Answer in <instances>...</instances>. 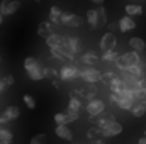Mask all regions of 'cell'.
<instances>
[{
    "label": "cell",
    "instance_id": "6da1fadb",
    "mask_svg": "<svg viewBox=\"0 0 146 144\" xmlns=\"http://www.w3.org/2000/svg\"><path fill=\"white\" fill-rule=\"evenodd\" d=\"M87 22H88L90 29H99V27H102L104 24H107L106 9H104V7H99V9H90V10H87Z\"/></svg>",
    "mask_w": 146,
    "mask_h": 144
},
{
    "label": "cell",
    "instance_id": "7a4b0ae2",
    "mask_svg": "<svg viewBox=\"0 0 146 144\" xmlns=\"http://www.w3.org/2000/svg\"><path fill=\"white\" fill-rule=\"evenodd\" d=\"M115 66L122 71L129 66H134V65H139L141 63V56L138 51H129V53H124V54H119V58L114 61Z\"/></svg>",
    "mask_w": 146,
    "mask_h": 144
},
{
    "label": "cell",
    "instance_id": "3957f363",
    "mask_svg": "<svg viewBox=\"0 0 146 144\" xmlns=\"http://www.w3.org/2000/svg\"><path fill=\"white\" fill-rule=\"evenodd\" d=\"M24 68H26L27 76H29L31 80H34V81H39V80L44 78L42 66L39 65V61H37L36 58H33V56H29V58L24 59Z\"/></svg>",
    "mask_w": 146,
    "mask_h": 144
},
{
    "label": "cell",
    "instance_id": "277c9868",
    "mask_svg": "<svg viewBox=\"0 0 146 144\" xmlns=\"http://www.w3.org/2000/svg\"><path fill=\"white\" fill-rule=\"evenodd\" d=\"M66 54H70L73 59H75V54L76 53H80V49H82V42H80V39H76V37H63V41H61V46H60Z\"/></svg>",
    "mask_w": 146,
    "mask_h": 144
},
{
    "label": "cell",
    "instance_id": "5b68a950",
    "mask_svg": "<svg viewBox=\"0 0 146 144\" xmlns=\"http://www.w3.org/2000/svg\"><path fill=\"white\" fill-rule=\"evenodd\" d=\"M85 110H87V114H88L90 117H99V115L104 114V110H106V102L100 100V98H92V100H88Z\"/></svg>",
    "mask_w": 146,
    "mask_h": 144
},
{
    "label": "cell",
    "instance_id": "8992f818",
    "mask_svg": "<svg viewBox=\"0 0 146 144\" xmlns=\"http://www.w3.org/2000/svg\"><path fill=\"white\" fill-rule=\"evenodd\" d=\"M80 78L87 83H97V81L102 80V73L94 66H88L85 70H80Z\"/></svg>",
    "mask_w": 146,
    "mask_h": 144
},
{
    "label": "cell",
    "instance_id": "52a82bcc",
    "mask_svg": "<svg viewBox=\"0 0 146 144\" xmlns=\"http://www.w3.org/2000/svg\"><path fill=\"white\" fill-rule=\"evenodd\" d=\"M19 7H21L19 0H2L0 12H2V15H12V14H15L19 10Z\"/></svg>",
    "mask_w": 146,
    "mask_h": 144
},
{
    "label": "cell",
    "instance_id": "ba28073f",
    "mask_svg": "<svg viewBox=\"0 0 146 144\" xmlns=\"http://www.w3.org/2000/svg\"><path fill=\"white\" fill-rule=\"evenodd\" d=\"M60 80H63V81H66V80H75V78H78L80 76V70L75 66V65H66V66H63L61 70H60Z\"/></svg>",
    "mask_w": 146,
    "mask_h": 144
},
{
    "label": "cell",
    "instance_id": "9c48e42d",
    "mask_svg": "<svg viewBox=\"0 0 146 144\" xmlns=\"http://www.w3.org/2000/svg\"><path fill=\"white\" fill-rule=\"evenodd\" d=\"M82 22L83 20L76 14H70V12H63L61 14V24H65L66 27H80Z\"/></svg>",
    "mask_w": 146,
    "mask_h": 144
},
{
    "label": "cell",
    "instance_id": "30bf717a",
    "mask_svg": "<svg viewBox=\"0 0 146 144\" xmlns=\"http://www.w3.org/2000/svg\"><path fill=\"white\" fill-rule=\"evenodd\" d=\"M115 44H117V39L114 36V32H106L102 39H100V49H102V53L104 51H109V49H115Z\"/></svg>",
    "mask_w": 146,
    "mask_h": 144
},
{
    "label": "cell",
    "instance_id": "8fae6325",
    "mask_svg": "<svg viewBox=\"0 0 146 144\" xmlns=\"http://www.w3.org/2000/svg\"><path fill=\"white\" fill-rule=\"evenodd\" d=\"M117 27H119L121 32H129V31L136 29L134 17H131V15H124V17H121V20L117 22Z\"/></svg>",
    "mask_w": 146,
    "mask_h": 144
},
{
    "label": "cell",
    "instance_id": "7c38bea8",
    "mask_svg": "<svg viewBox=\"0 0 146 144\" xmlns=\"http://www.w3.org/2000/svg\"><path fill=\"white\" fill-rule=\"evenodd\" d=\"M121 132H122V126H121L119 122H112L110 126H107V127H104V129H102L100 136H102L104 139H107V137H114V136H119Z\"/></svg>",
    "mask_w": 146,
    "mask_h": 144
},
{
    "label": "cell",
    "instance_id": "4fadbf2b",
    "mask_svg": "<svg viewBox=\"0 0 146 144\" xmlns=\"http://www.w3.org/2000/svg\"><path fill=\"white\" fill-rule=\"evenodd\" d=\"M54 134L63 139V141H72L73 139V132L72 129L66 126V124H56V129H54Z\"/></svg>",
    "mask_w": 146,
    "mask_h": 144
},
{
    "label": "cell",
    "instance_id": "5bb4252c",
    "mask_svg": "<svg viewBox=\"0 0 146 144\" xmlns=\"http://www.w3.org/2000/svg\"><path fill=\"white\" fill-rule=\"evenodd\" d=\"M37 34L41 37H46L49 36V34H53V24L49 22V20H44V22H41L39 26H37Z\"/></svg>",
    "mask_w": 146,
    "mask_h": 144
},
{
    "label": "cell",
    "instance_id": "9a60e30c",
    "mask_svg": "<svg viewBox=\"0 0 146 144\" xmlns=\"http://www.w3.org/2000/svg\"><path fill=\"white\" fill-rule=\"evenodd\" d=\"M109 88H110V92L119 93V92H122V90L126 88V83H124V80H122V78L115 76V78H114V80L109 83Z\"/></svg>",
    "mask_w": 146,
    "mask_h": 144
},
{
    "label": "cell",
    "instance_id": "2e32d148",
    "mask_svg": "<svg viewBox=\"0 0 146 144\" xmlns=\"http://www.w3.org/2000/svg\"><path fill=\"white\" fill-rule=\"evenodd\" d=\"M129 46L133 48V51H138V53H143L146 49V42L141 37H131L129 39Z\"/></svg>",
    "mask_w": 146,
    "mask_h": 144
},
{
    "label": "cell",
    "instance_id": "e0dca14e",
    "mask_svg": "<svg viewBox=\"0 0 146 144\" xmlns=\"http://www.w3.org/2000/svg\"><path fill=\"white\" fill-rule=\"evenodd\" d=\"M122 71H126L127 75H131V76H134V78H143V75H145L143 63L134 65V66H129V68H126V70H122Z\"/></svg>",
    "mask_w": 146,
    "mask_h": 144
},
{
    "label": "cell",
    "instance_id": "ac0fdd59",
    "mask_svg": "<svg viewBox=\"0 0 146 144\" xmlns=\"http://www.w3.org/2000/svg\"><path fill=\"white\" fill-rule=\"evenodd\" d=\"M126 15H131V17H136V15H141L143 14V5L139 3H129L126 5Z\"/></svg>",
    "mask_w": 146,
    "mask_h": 144
},
{
    "label": "cell",
    "instance_id": "d6986e66",
    "mask_svg": "<svg viewBox=\"0 0 146 144\" xmlns=\"http://www.w3.org/2000/svg\"><path fill=\"white\" fill-rule=\"evenodd\" d=\"M61 14H63V10H61L60 7L53 5L51 10H49V22H51V24H60V22H61Z\"/></svg>",
    "mask_w": 146,
    "mask_h": 144
},
{
    "label": "cell",
    "instance_id": "ffe728a7",
    "mask_svg": "<svg viewBox=\"0 0 146 144\" xmlns=\"http://www.w3.org/2000/svg\"><path fill=\"white\" fill-rule=\"evenodd\" d=\"M9 122L10 120H15V119H19V115H21V110H19V107H15V105H12V107H7L5 108V112L2 114Z\"/></svg>",
    "mask_w": 146,
    "mask_h": 144
},
{
    "label": "cell",
    "instance_id": "44dd1931",
    "mask_svg": "<svg viewBox=\"0 0 146 144\" xmlns=\"http://www.w3.org/2000/svg\"><path fill=\"white\" fill-rule=\"evenodd\" d=\"M51 49V54H53V58H56V59H60V61H73V58L70 54H66L61 48H49Z\"/></svg>",
    "mask_w": 146,
    "mask_h": 144
},
{
    "label": "cell",
    "instance_id": "7402d4cb",
    "mask_svg": "<svg viewBox=\"0 0 146 144\" xmlns=\"http://www.w3.org/2000/svg\"><path fill=\"white\" fill-rule=\"evenodd\" d=\"M80 61L82 63H85L87 66H94L97 61H99V56L95 54V53H85V54H82V58H80Z\"/></svg>",
    "mask_w": 146,
    "mask_h": 144
},
{
    "label": "cell",
    "instance_id": "603a6c76",
    "mask_svg": "<svg viewBox=\"0 0 146 144\" xmlns=\"http://www.w3.org/2000/svg\"><path fill=\"white\" fill-rule=\"evenodd\" d=\"M61 41H63V36H58V34H49V36L46 37L48 48H60Z\"/></svg>",
    "mask_w": 146,
    "mask_h": 144
},
{
    "label": "cell",
    "instance_id": "cb8c5ba5",
    "mask_svg": "<svg viewBox=\"0 0 146 144\" xmlns=\"http://www.w3.org/2000/svg\"><path fill=\"white\" fill-rule=\"evenodd\" d=\"M112 122H115V119H114V115H110V114H107V115H102L99 120H97V127L102 131L104 127H107V126H110Z\"/></svg>",
    "mask_w": 146,
    "mask_h": 144
},
{
    "label": "cell",
    "instance_id": "d4e9b609",
    "mask_svg": "<svg viewBox=\"0 0 146 144\" xmlns=\"http://www.w3.org/2000/svg\"><path fill=\"white\" fill-rule=\"evenodd\" d=\"M129 112H131L134 117H143V115L146 114V108L143 107V104H141V102H134V104H133V107L129 108Z\"/></svg>",
    "mask_w": 146,
    "mask_h": 144
},
{
    "label": "cell",
    "instance_id": "484cf974",
    "mask_svg": "<svg viewBox=\"0 0 146 144\" xmlns=\"http://www.w3.org/2000/svg\"><path fill=\"white\" fill-rule=\"evenodd\" d=\"M119 58V53L115 51V49H109V51H104V54H102V61H106V63H114L115 59Z\"/></svg>",
    "mask_w": 146,
    "mask_h": 144
},
{
    "label": "cell",
    "instance_id": "4316f807",
    "mask_svg": "<svg viewBox=\"0 0 146 144\" xmlns=\"http://www.w3.org/2000/svg\"><path fill=\"white\" fill-rule=\"evenodd\" d=\"M80 108H82V100L76 98V97H72L70 102H68L66 110H70V112H78V114H80Z\"/></svg>",
    "mask_w": 146,
    "mask_h": 144
},
{
    "label": "cell",
    "instance_id": "83f0119b",
    "mask_svg": "<svg viewBox=\"0 0 146 144\" xmlns=\"http://www.w3.org/2000/svg\"><path fill=\"white\" fill-rule=\"evenodd\" d=\"M14 85V76L12 75H5L2 80H0V90L3 92V90H7L9 87H12Z\"/></svg>",
    "mask_w": 146,
    "mask_h": 144
},
{
    "label": "cell",
    "instance_id": "f1b7e54d",
    "mask_svg": "<svg viewBox=\"0 0 146 144\" xmlns=\"http://www.w3.org/2000/svg\"><path fill=\"white\" fill-rule=\"evenodd\" d=\"M54 122L56 124H70V120H68V115H66V112H58V114H54Z\"/></svg>",
    "mask_w": 146,
    "mask_h": 144
},
{
    "label": "cell",
    "instance_id": "f546056e",
    "mask_svg": "<svg viewBox=\"0 0 146 144\" xmlns=\"http://www.w3.org/2000/svg\"><path fill=\"white\" fill-rule=\"evenodd\" d=\"M0 141H14V134L9 129L0 127Z\"/></svg>",
    "mask_w": 146,
    "mask_h": 144
},
{
    "label": "cell",
    "instance_id": "4dcf8cb0",
    "mask_svg": "<svg viewBox=\"0 0 146 144\" xmlns=\"http://www.w3.org/2000/svg\"><path fill=\"white\" fill-rule=\"evenodd\" d=\"M42 73H44V78H49V80H54L56 76H60L54 68H42Z\"/></svg>",
    "mask_w": 146,
    "mask_h": 144
},
{
    "label": "cell",
    "instance_id": "1f68e13d",
    "mask_svg": "<svg viewBox=\"0 0 146 144\" xmlns=\"http://www.w3.org/2000/svg\"><path fill=\"white\" fill-rule=\"evenodd\" d=\"M24 104H26V107L31 108V110L36 108V100H34L31 95H24Z\"/></svg>",
    "mask_w": 146,
    "mask_h": 144
},
{
    "label": "cell",
    "instance_id": "d6a6232c",
    "mask_svg": "<svg viewBox=\"0 0 146 144\" xmlns=\"http://www.w3.org/2000/svg\"><path fill=\"white\" fill-rule=\"evenodd\" d=\"M114 78H115V75H114L112 71H107V73H102V80H100V81H104L106 85H109Z\"/></svg>",
    "mask_w": 146,
    "mask_h": 144
},
{
    "label": "cell",
    "instance_id": "836d02e7",
    "mask_svg": "<svg viewBox=\"0 0 146 144\" xmlns=\"http://www.w3.org/2000/svg\"><path fill=\"white\" fill-rule=\"evenodd\" d=\"M31 144H46V136L44 134H37L31 139Z\"/></svg>",
    "mask_w": 146,
    "mask_h": 144
},
{
    "label": "cell",
    "instance_id": "e575fe53",
    "mask_svg": "<svg viewBox=\"0 0 146 144\" xmlns=\"http://www.w3.org/2000/svg\"><path fill=\"white\" fill-rule=\"evenodd\" d=\"M66 115H68V120H70V122H75V120L80 119V114H78V112H70V110H66Z\"/></svg>",
    "mask_w": 146,
    "mask_h": 144
},
{
    "label": "cell",
    "instance_id": "d590c367",
    "mask_svg": "<svg viewBox=\"0 0 146 144\" xmlns=\"http://www.w3.org/2000/svg\"><path fill=\"white\" fill-rule=\"evenodd\" d=\"M7 122H9V120H7L3 115H0V127H5V124H7Z\"/></svg>",
    "mask_w": 146,
    "mask_h": 144
},
{
    "label": "cell",
    "instance_id": "8d00e7d4",
    "mask_svg": "<svg viewBox=\"0 0 146 144\" xmlns=\"http://www.w3.org/2000/svg\"><path fill=\"white\" fill-rule=\"evenodd\" d=\"M115 27H117V24H114V22H110V24H109V31H110V32H112Z\"/></svg>",
    "mask_w": 146,
    "mask_h": 144
},
{
    "label": "cell",
    "instance_id": "74e56055",
    "mask_svg": "<svg viewBox=\"0 0 146 144\" xmlns=\"http://www.w3.org/2000/svg\"><path fill=\"white\" fill-rule=\"evenodd\" d=\"M90 2H94L95 5H104V0H90Z\"/></svg>",
    "mask_w": 146,
    "mask_h": 144
},
{
    "label": "cell",
    "instance_id": "f35d334b",
    "mask_svg": "<svg viewBox=\"0 0 146 144\" xmlns=\"http://www.w3.org/2000/svg\"><path fill=\"white\" fill-rule=\"evenodd\" d=\"M138 144H146V137H141V139L138 141Z\"/></svg>",
    "mask_w": 146,
    "mask_h": 144
},
{
    "label": "cell",
    "instance_id": "ab89813d",
    "mask_svg": "<svg viewBox=\"0 0 146 144\" xmlns=\"http://www.w3.org/2000/svg\"><path fill=\"white\" fill-rule=\"evenodd\" d=\"M139 102H141V104H143V107L146 108V98H143V100H139Z\"/></svg>",
    "mask_w": 146,
    "mask_h": 144
},
{
    "label": "cell",
    "instance_id": "60d3db41",
    "mask_svg": "<svg viewBox=\"0 0 146 144\" xmlns=\"http://www.w3.org/2000/svg\"><path fill=\"white\" fill-rule=\"evenodd\" d=\"M0 144H12V141H0Z\"/></svg>",
    "mask_w": 146,
    "mask_h": 144
},
{
    "label": "cell",
    "instance_id": "b9f144b4",
    "mask_svg": "<svg viewBox=\"0 0 146 144\" xmlns=\"http://www.w3.org/2000/svg\"><path fill=\"white\" fill-rule=\"evenodd\" d=\"M2 17H3V15H2V12H0V24H2Z\"/></svg>",
    "mask_w": 146,
    "mask_h": 144
},
{
    "label": "cell",
    "instance_id": "7bdbcfd3",
    "mask_svg": "<svg viewBox=\"0 0 146 144\" xmlns=\"http://www.w3.org/2000/svg\"><path fill=\"white\" fill-rule=\"evenodd\" d=\"M34 2H41V0H34Z\"/></svg>",
    "mask_w": 146,
    "mask_h": 144
},
{
    "label": "cell",
    "instance_id": "ee69618b",
    "mask_svg": "<svg viewBox=\"0 0 146 144\" xmlns=\"http://www.w3.org/2000/svg\"><path fill=\"white\" fill-rule=\"evenodd\" d=\"M73 144H80V143H73Z\"/></svg>",
    "mask_w": 146,
    "mask_h": 144
},
{
    "label": "cell",
    "instance_id": "f6af8a7d",
    "mask_svg": "<svg viewBox=\"0 0 146 144\" xmlns=\"http://www.w3.org/2000/svg\"><path fill=\"white\" fill-rule=\"evenodd\" d=\"M0 93H2V90H0Z\"/></svg>",
    "mask_w": 146,
    "mask_h": 144
},
{
    "label": "cell",
    "instance_id": "bcb514c9",
    "mask_svg": "<svg viewBox=\"0 0 146 144\" xmlns=\"http://www.w3.org/2000/svg\"><path fill=\"white\" fill-rule=\"evenodd\" d=\"M145 66H146V65H145Z\"/></svg>",
    "mask_w": 146,
    "mask_h": 144
}]
</instances>
